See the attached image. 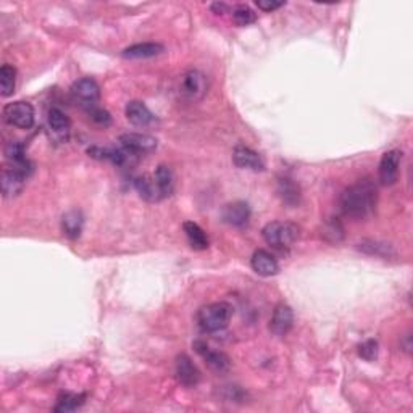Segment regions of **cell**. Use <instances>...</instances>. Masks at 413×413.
<instances>
[{"mask_svg":"<svg viewBox=\"0 0 413 413\" xmlns=\"http://www.w3.org/2000/svg\"><path fill=\"white\" fill-rule=\"evenodd\" d=\"M378 204V186L373 179L363 178L344 189L339 197L341 210L345 217L365 219L375 212Z\"/></svg>","mask_w":413,"mask_h":413,"instance_id":"1","label":"cell"},{"mask_svg":"<svg viewBox=\"0 0 413 413\" xmlns=\"http://www.w3.org/2000/svg\"><path fill=\"white\" fill-rule=\"evenodd\" d=\"M232 307L228 302H215L205 305L197 313V323L204 333H218L230 325Z\"/></svg>","mask_w":413,"mask_h":413,"instance_id":"2","label":"cell"},{"mask_svg":"<svg viewBox=\"0 0 413 413\" xmlns=\"http://www.w3.org/2000/svg\"><path fill=\"white\" fill-rule=\"evenodd\" d=\"M263 239L275 249H287L297 241L299 228L294 223L271 222L263 228Z\"/></svg>","mask_w":413,"mask_h":413,"instance_id":"3","label":"cell"},{"mask_svg":"<svg viewBox=\"0 0 413 413\" xmlns=\"http://www.w3.org/2000/svg\"><path fill=\"white\" fill-rule=\"evenodd\" d=\"M3 120L15 128L31 129L36 120L34 107L23 101L7 103V105L3 107Z\"/></svg>","mask_w":413,"mask_h":413,"instance_id":"4","label":"cell"},{"mask_svg":"<svg viewBox=\"0 0 413 413\" xmlns=\"http://www.w3.org/2000/svg\"><path fill=\"white\" fill-rule=\"evenodd\" d=\"M71 97L83 109L91 110L97 107L98 98H101V88L92 78H81L71 86Z\"/></svg>","mask_w":413,"mask_h":413,"instance_id":"5","label":"cell"},{"mask_svg":"<svg viewBox=\"0 0 413 413\" xmlns=\"http://www.w3.org/2000/svg\"><path fill=\"white\" fill-rule=\"evenodd\" d=\"M402 152L401 150H389L381 157L378 167V178L383 186H390L397 181L399 170H401Z\"/></svg>","mask_w":413,"mask_h":413,"instance_id":"6","label":"cell"},{"mask_svg":"<svg viewBox=\"0 0 413 413\" xmlns=\"http://www.w3.org/2000/svg\"><path fill=\"white\" fill-rule=\"evenodd\" d=\"M194 349H196V352L199 354L202 358H204L210 370L217 371V373H224V371L230 370V367H231L230 357H228L224 352L210 349V345L204 343V341H196Z\"/></svg>","mask_w":413,"mask_h":413,"instance_id":"7","label":"cell"},{"mask_svg":"<svg viewBox=\"0 0 413 413\" xmlns=\"http://www.w3.org/2000/svg\"><path fill=\"white\" fill-rule=\"evenodd\" d=\"M120 144L129 154H149L157 149V139L142 133H126L120 136Z\"/></svg>","mask_w":413,"mask_h":413,"instance_id":"8","label":"cell"},{"mask_svg":"<svg viewBox=\"0 0 413 413\" xmlns=\"http://www.w3.org/2000/svg\"><path fill=\"white\" fill-rule=\"evenodd\" d=\"M294 325V312L287 304H278L270 320V331L278 338H282Z\"/></svg>","mask_w":413,"mask_h":413,"instance_id":"9","label":"cell"},{"mask_svg":"<svg viewBox=\"0 0 413 413\" xmlns=\"http://www.w3.org/2000/svg\"><path fill=\"white\" fill-rule=\"evenodd\" d=\"M176 378L179 384L186 386V388H196L200 383V371L196 367V363L191 360V357H187L186 354L176 357Z\"/></svg>","mask_w":413,"mask_h":413,"instance_id":"10","label":"cell"},{"mask_svg":"<svg viewBox=\"0 0 413 413\" xmlns=\"http://www.w3.org/2000/svg\"><path fill=\"white\" fill-rule=\"evenodd\" d=\"M232 161L236 167L242 170H252V172H263L265 161L258 152L247 146H236L232 150Z\"/></svg>","mask_w":413,"mask_h":413,"instance_id":"11","label":"cell"},{"mask_svg":"<svg viewBox=\"0 0 413 413\" xmlns=\"http://www.w3.org/2000/svg\"><path fill=\"white\" fill-rule=\"evenodd\" d=\"M5 159L8 161V167L16 170V172L23 173L25 176L29 178V174L33 173V163L28 160V157L25 154L23 144L20 142H10L5 147Z\"/></svg>","mask_w":413,"mask_h":413,"instance_id":"12","label":"cell"},{"mask_svg":"<svg viewBox=\"0 0 413 413\" xmlns=\"http://www.w3.org/2000/svg\"><path fill=\"white\" fill-rule=\"evenodd\" d=\"M250 215H252V212H250L249 204L242 200H236V202H231V204L224 205L222 218L224 223L231 224V226L242 228L249 223Z\"/></svg>","mask_w":413,"mask_h":413,"instance_id":"13","label":"cell"},{"mask_svg":"<svg viewBox=\"0 0 413 413\" xmlns=\"http://www.w3.org/2000/svg\"><path fill=\"white\" fill-rule=\"evenodd\" d=\"M47 124H49V129H51L53 139H57L58 142L68 141L70 131H71V123L65 111H62L60 109H51V111H49V116H47Z\"/></svg>","mask_w":413,"mask_h":413,"instance_id":"14","label":"cell"},{"mask_svg":"<svg viewBox=\"0 0 413 413\" xmlns=\"http://www.w3.org/2000/svg\"><path fill=\"white\" fill-rule=\"evenodd\" d=\"M126 118L129 123H133L134 126L139 128H147L150 124L155 123V115L149 110V107L141 101H131L124 109Z\"/></svg>","mask_w":413,"mask_h":413,"instance_id":"15","label":"cell"},{"mask_svg":"<svg viewBox=\"0 0 413 413\" xmlns=\"http://www.w3.org/2000/svg\"><path fill=\"white\" fill-rule=\"evenodd\" d=\"M250 265H252V270L257 273V275L265 278L275 276L276 273L280 271V265H278L275 255L265 249L255 250L252 258H250Z\"/></svg>","mask_w":413,"mask_h":413,"instance_id":"16","label":"cell"},{"mask_svg":"<svg viewBox=\"0 0 413 413\" xmlns=\"http://www.w3.org/2000/svg\"><path fill=\"white\" fill-rule=\"evenodd\" d=\"M183 92L184 96L192 98L204 97V94L206 92V78L205 75L199 70H191L184 75L183 79Z\"/></svg>","mask_w":413,"mask_h":413,"instance_id":"17","label":"cell"},{"mask_svg":"<svg viewBox=\"0 0 413 413\" xmlns=\"http://www.w3.org/2000/svg\"><path fill=\"white\" fill-rule=\"evenodd\" d=\"M165 51V47L159 42H142L129 46L121 52L123 58L126 60H146V58H152L160 55Z\"/></svg>","mask_w":413,"mask_h":413,"instance_id":"18","label":"cell"},{"mask_svg":"<svg viewBox=\"0 0 413 413\" xmlns=\"http://www.w3.org/2000/svg\"><path fill=\"white\" fill-rule=\"evenodd\" d=\"M134 187H136L137 194L141 196L144 200H147V202L163 200L154 174H142V176L136 178L134 179Z\"/></svg>","mask_w":413,"mask_h":413,"instance_id":"19","label":"cell"},{"mask_svg":"<svg viewBox=\"0 0 413 413\" xmlns=\"http://www.w3.org/2000/svg\"><path fill=\"white\" fill-rule=\"evenodd\" d=\"M28 176H25L23 173L16 172L13 168H5L2 172V192L5 197H15L23 191L25 183Z\"/></svg>","mask_w":413,"mask_h":413,"instance_id":"20","label":"cell"},{"mask_svg":"<svg viewBox=\"0 0 413 413\" xmlns=\"http://www.w3.org/2000/svg\"><path fill=\"white\" fill-rule=\"evenodd\" d=\"M278 194L281 200L289 206H297L300 204V187L291 178H280L278 179Z\"/></svg>","mask_w":413,"mask_h":413,"instance_id":"21","label":"cell"},{"mask_svg":"<svg viewBox=\"0 0 413 413\" xmlns=\"http://www.w3.org/2000/svg\"><path fill=\"white\" fill-rule=\"evenodd\" d=\"M88 154L91 155L92 159L107 160V161H111V163L116 165V167H121V165L126 163L129 152L128 150H120V149H110V147L94 146L88 150Z\"/></svg>","mask_w":413,"mask_h":413,"instance_id":"22","label":"cell"},{"mask_svg":"<svg viewBox=\"0 0 413 413\" xmlns=\"http://www.w3.org/2000/svg\"><path fill=\"white\" fill-rule=\"evenodd\" d=\"M84 226V217L79 210H70L62 218V230L70 239H78Z\"/></svg>","mask_w":413,"mask_h":413,"instance_id":"23","label":"cell"},{"mask_svg":"<svg viewBox=\"0 0 413 413\" xmlns=\"http://www.w3.org/2000/svg\"><path fill=\"white\" fill-rule=\"evenodd\" d=\"M183 230L186 232L187 241L194 250H206L209 249V236L202 230L199 224L194 222H186L183 224Z\"/></svg>","mask_w":413,"mask_h":413,"instance_id":"24","label":"cell"},{"mask_svg":"<svg viewBox=\"0 0 413 413\" xmlns=\"http://www.w3.org/2000/svg\"><path fill=\"white\" fill-rule=\"evenodd\" d=\"M155 181L159 184L160 194L163 199H167L174 192V174L172 172V168L167 167V165H159L154 173Z\"/></svg>","mask_w":413,"mask_h":413,"instance_id":"25","label":"cell"},{"mask_svg":"<svg viewBox=\"0 0 413 413\" xmlns=\"http://www.w3.org/2000/svg\"><path fill=\"white\" fill-rule=\"evenodd\" d=\"M84 399L86 396L84 394H71V392H65L58 397L57 405L53 407V410L58 413H68V412H75L84 403Z\"/></svg>","mask_w":413,"mask_h":413,"instance_id":"26","label":"cell"},{"mask_svg":"<svg viewBox=\"0 0 413 413\" xmlns=\"http://www.w3.org/2000/svg\"><path fill=\"white\" fill-rule=\"evenodd\" d=\"M16 70L12 65L5 64L0 68V94L2 97H10L15 92Z\"/></svg>","mask_w":413,"mask_h":413,"instance_id":"27","label":"cell"},{"mask_svg":"<svg viewBox=\"0 0 413 413\" xmlns=\"http://www.w3.org/2000/svg\"><path fill=\"white\" fill-rule=\"evenodd\" d=\"M321 235L326 241L339 242V241L344 239V226L341 224V222L338 218H331L330 222H326Z\"/></svg>","mask_w":413,"mask_h":413,"instance_id":"28","label":"cell"},{"mask_svg":"<svg viewBox=\"0 0 413 413\" xmlns=\"http://www.w3.org/2000/svg\"><path fill=\"white\" fill-rule=\"evenodd\" d=\"M232 18H235L237 25L247 26V25H252L254 21L257 20V15H255V12L250 7L237 5L235 10H232Z\"/></svg>","mask_w":413,"mask_h":413,"instance_id":"29","label":"cell"},{"mask_svg":"<svg viewBox=\"0 0 413 413\" xmlns=\"http://www.w3.org/2000/svg\"><path fill=\"white\" fill-rule=\"evenodd\" d=\"M378 352H379V344L376 339H367L365 343L358 345V356L367 362L375 360V358L378 357Z\"/></svg>","mask_w":413,"mask_h":413,"instance_id":"30","label":"cell"},{"mask_svg":"<svg viewBox=\"0 0 413 413\" xmlns=\"http://www.w3.org/2000/svg\"><path fill=\"white\" fill-rule=\"evenodd\" d=\"M88 114H89V116H91V120L94 121V123H97L98 126H103V128L110 126L111 116L107 110L101 109V107H94V109L88 110Z\"/></svg>","mask_w":413,"mask_h":413,"instance_id":"31","label":"cell"},{"mask_svg":"<svg viewBox=\"0 0 413 413\" xmlns=\"http://www.w3.org/2000/svg\"><path fill=\"white\" fill-rule=\"evenodd\" d=\"M362 250H365L368 254H373V255H389V245L386 244H379V242H363L360 244Z\"/></svg>","mask_w":413,"mask_h":413,"instance_id":"32","label":"cell"},{"mask_svg":"<svg viewBox=\"0 0 413 413\" xmlns=\"http://www.w3.org/2000/svg\"><path fill=\"white\" fill-rule=\"evenodd\" d=\"M255 5H257L260 10H263V12H273L284 5V2H278V0H257Z\"/></svg>","mask_w":413,"mask_h":413,"instance_id":"33","label":"cell"},{"mask_svg":"<svg viewBox=\"0 0 413 413\" xmlns=\"http://www.w3.org/2000/svg\"><path fill=\"white\" fill-rule=\"evenodd\" d=\"M212 10L217 12V13H224L228 10V5H226V3H213Z\"/></svg>","mask_w":413,"mask_h":413,"instance_id":"34","label":"cell"}]
</instances>
